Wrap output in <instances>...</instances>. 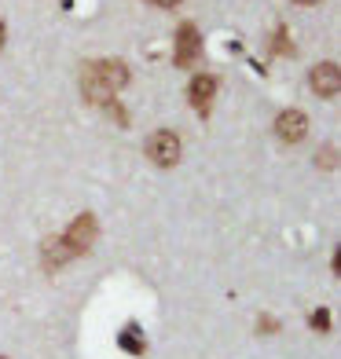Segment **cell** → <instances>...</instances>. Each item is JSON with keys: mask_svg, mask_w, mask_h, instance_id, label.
<instances>
[{"mask_svg": "<svg viewBox=\"0 0 341 359\" xmlns=\"http://www.w3.org/2000/svg\"><path fill=\"white\" fill-rule=\"evenodd\" d=\"M308 323H312V330L327 334L330 330V312H327V308H319V312H312V319H308Z\"/></svg>", "mask_w": 341, "mask_h": 359, "instance_id": "12", "label": "cell"}, {"mask_svg": "<svg viewBox=\"0 0 341 359\" xmlns=\"http://www.w3.org/2000/svg\"><path fill=\"white\" fill-rule=\"evenodd\" d=\"M202 55V34H199V26L194 22H180L176 26V41H173V62L180 70L194 67Z\"/></svg>", "mask_w": 341, "mask_h": 359, "instance_id": "3", "label": "cell"}, {"mask_svg": "<svg viewBox=\"0 0 341 359\" xmlns=\"http://www.w3.org/2000/svg\"><path fill=\"white\" fill-rule=\"evenodd\" d=\"M4 41H8V26L0 22V48H4Z\"/></svg>", "mask_w": 341, "mask_h": 359, "instance_id": "15", "label": "cell"}, {"mask_svg": "<svg viewBox=\"0 0 341 359\" xmlns=\"http://www.w3.org/2000/svg\"><path fill=\"white\" fill-rule=\"evenodd\" d=\"M213 95H217V77L213 74H194L191 85H187V100L199 114H209L213 107Z\"/></svg>", "mask_w": 341, "mask_h": 359, "instance_id": "7", "label": "cell"}, {"mask_svg": "<svg viewBox=\"0 0 341 359\" xmlns=\"http://www.w3.org/2000/svg\"><path fill=\"white\" fill-rule=\"evenodd\" d=\"M257 326H261V334H275V330H279V323H275V319H265V316H261V323H257Z\"/></svg>", "mask_w": 341, "mask_h": 359, "instance_id": "13", "label": "cell"}, {"mask_svg": "<svg viewBox=\"0 0 341 359\" xmlns=\"http://www.w3.org/2000/svg\"><path fill=\"white\" fill-rule=\"evenodd\" d=\"M294 4H305V8H312V4H323V0H294Z\"/></svg>", "mask_w": 341, "mask_h": 359, "instance_id": "16", "label": "cell"}, {"mask_svg": "<svg viewBox=\"0 0 341 359\" xmlns=\"http://www.w3.org/2000/svg\"><path fill=\"white\" fill-rule=\"evenodd\" d=\"M316 165H319V169H337V147H334V143L323 147V151L316 154Z\"/></svg>", "mask_w": 341, "mask_h": 359, "instance_id": "10", "label": "cell"}, {"mask_svg": "<svg viewBox=\"0 0 341 359\" xmlns=\"http://www.w3.org/2000/svg\"><path fill=\"white\" fill-rule=\"evenodd\" d=\"M41 257H44V268L48 271H59L62 264H70V260H74V253L67 250V242H62V238H48L44 246H41Z\"/></svg>", "mask_w": 341, "mask_h": 359, "instance_id": "8", "label": "cell"}, {"mask_svg": "<svg viewBox=\"0 0 341 359\" xmlns=\"http://www.w3.org/2000/svg\"><path fill=\"white\" fill-rule=\"evenodd\" d=\"M275 52H279V55H294V44H290L286 26H279V29H275Z\"/></svg>", "mask_w": 341, "mask_h": 359, "instance_id": "11", "label": "cell"}, {"mask_svg": "<svg viewBox=\"0 0 341 359\" xmlns=\"http://www.w3.org/2000/svg\"><path fill=\"white\" fill-rule=\"evenodd\" d=\"M147 158L154 161V165H161V169H173L176 161H180V154H184V143H180V136L176 133H169V128H158V133H151L147 136Z\"/></svg>", "mask_w": 341, "mask_h": 359, "instance_id": "2", "label": "cell"}, {"mask_svg": "<svg viewBox=\"0 0 341 359\" xmlns=\"http://www.w3.org/2000/svg\"><path fill=\"white\" fill-rule=\"evenodd\" d=\"M0 359H4V355H0Z\"/></svg>", "mask_w": 341, "mask_h": 359, "instance_id": "17", "label": "cell"}, {"mask_svg": "<svg viewBox=\"0 0 341 359\" xmlns=\"http://www.w3.org/2000/svg\"><path fill=\"white\" fill-rule=\"evenodd\" d=\"M275 136L283 143H301L308 136V114L305 110H283L275 118Z\"/></svg>", "mask_w": 341, "mask_h": 359, "instance_id": "6", "label": "cell"}, {"mask_svg": "<svg viewBox=\"0 0 341 359\" xmlns=\"http://www.w3.org/2000/svg\"><path fill=\"white\" fill-rule=\"evenodd\" d=\"M308 85L319 100H337L341 92V67L337 62H316L312 70H308Z\"/></svg>", "mask_w": 341, "mask_h": 359, "instance_id": "5", "label": "cell"}, {"mask_svg": "<svg viewBox=\"0 0 341 359\" xmlns=\"http://www.w3.org/2000/svg\"><path fill=\"white\" fill-rule=\"evenodd\" d=\"M158 8H176V4H184V0H154Z\"/></svg>", "mask_w": 341, "mask_h": 359, "instance_id": "14", "label": "cell"}, {"mask_svg": "<svg viewBox=\"0 0 341 359\" xmlns=\"http://www.w3.org/2000/svg\"><path fill=\"white\" fill-rule=\"evenodd\" d=\"M95 238H100V224H95V217H92V213L74 217V224L67 227V235H62V242H67V250H70L74 257L88 253V250L95 246Z\"/></svg>", "mask_w": 341, "mask_h": 359, "instance_id": "4", "label": "cell"}, {"mask_svg": "<svg viewBox=\"0 0 341 359\" xmlns=\"http://www.w3.org/2000/svg\"><path fill=\"white\" fill-rule=\"evenodd\" d=\"M118 345H121L125 352H133V355H143V352H147V341L140 337V326H125V330L118 334Z\"/></svg>", "mask_w": 341, "mask_h": 359, "instance_id": "9", "label": "cell"}, {"mask_svg": "<svg viewBox=\"0 0 341 359\" xmlns=\"http://www.w3.org/2000/svg\"><path fill=\"white\" fill-rule=\"evenodd\" d=\"M125 85H128V67L121 59H92V62H85L81 92H85L88 103L107 107L114 100V92H121Z\"/></svg>", "mask_w": 341, "mask_h": 359, "instance_id": "1", "label": "cell"}]
</instances>
